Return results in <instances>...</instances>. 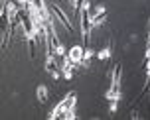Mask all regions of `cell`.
Here are the masks:
<instances>
[{
    "label": "cell",
    "instance_id": "1",
    "mask_svg": "<svg viewBox=\"0 0 150 120\" xmlns=\"http://www.w3.org/2000/svg\"><path fill=\"white\" fill-rule=\"evenodd\" d=\"M73 106H75V93H69L67 97L53 108V112H52L50 118H61V116H65V118H75Z\"/></svg>",
    "mask_w": 150,
    "mask_h": 120
},
{
    "label": "cell",
    "instance_id": "2",
    "mask_svg": "<svg viewBox=\"0 0 150 120\" xmlns=\"http://www.w3.org/2000/svg\"><path fill=\"white\" fill-rule=\"evenodd\" d=\"M120 97V67L115 69V75H112V83H111V91L107 93V98L111 102H117Z\"/></svg>",
    "mask_w": 150,
    "mask_h": 120
},
{
    "label": "cell",
    "instance_id": "3",
    "mask_svg": "<svg viewBox=\"0 0 150 120\" xmlns=\"http://www.w3.org/2000/svg\"><path fill=\"white\" fill-rule=\"evenodd\" d=\"M81 30H83V41L87 44L89 41V2H83L81 4Z\"/></svg>",
    "mask_w": 150,
    "mask_h": 120
},
{
    "label": "cell",
    "instance_id": "4",
    "mask_svg": "<svg viewBox=\"0 0 150 120\" xmlns=\"http://www.w3.org/2000/svg\"><path fill=\"white\" fill-rule=\"evenodd\" d=\"M83 53H85V47H79V45H77V47H73V49L67 53V57L73 65H79V63L83 65Z\"/></svg>",
    "mask_w": 150,
    "mask_h": 120
},
{
    "label": "cell",
    "instance_id": "5",
    "mask_svg": "<svg viewBox=\"0 0 150 120\" xmlns=\"http://www.w3.org/2000/svg\"><path fill=\"white\" fill-rule=\"evenodd\" d=\"M52 10H53V12H55V14H57V18H59L61 22H63V26H65V28H67L69 32L73 30V26L69 24V20H67V18H65V14H61V10H59V8H57V6H52Z\"/></svg>",
    "mask_w": 150,
    "mask_h": 120
},
{
    "label": "cell",
    "instance_id": "6",
    "mask_svg": "<svg viewBox=\"0 0 150 120\" xmlns=\"http://www.w3.org/2000/svg\"><path fill=\"white\" fill-rule=\"evenodd\" d=\"M109 55H111V49H101V51L97 53V57H99V59H107Z\"/></svg>",
    "mask_w": 150,
    "mask_h": 120
},
{
    "label": "cell",
    "instance_id": "7",
    "mask_svg": "<svg viewBox=\"0 0 150 120\" xmlns=\"http://www.w3.org/2000/svg\"><path fill=\"white\" fill-rule=\"evenodd\" d=\"M38 97H40V100H45V97H47L45 87H40V89H38Z\"/></svg>",
    "mask_w": 150,
    "mask_h": 120
}]
</instances>
